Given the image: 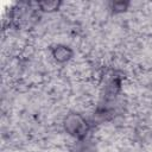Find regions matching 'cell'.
<instances>
[{
    "instance_id": "1",
    "label": "cell",
    "mask_w": 152,
    "mask_h": 152,
    "mask_svg": "<svg viewBox=\"0 0 152 152\" xmlns=\"http://www.w3.org/2000/svg\"><path fill=\"white\" fill-rule=\"evenodd\" d=\"M87 128V125L84 120L77 115V114H71L66 118L65 120V129L69 132V134L74 137H81L84 134V131Z\"/></svg>"
},
{
    "instance_id": "2",
    "label": "cell",
    "mask_w": 152,
    "mask_h": 152,
    "mask_svg": "<svg viewBox=\"0 0 152 152\" xmlns=\"http://www.w3.org/2000/svg\"><path fill=\"white\" fill-rule=\"evenodd\" d=\"M52 55H53V57L58 62H65V61H68L72 56V52H71V50L68 46H65V45H58V46L55 48Z\"/></svg>"
}]
</instances>
